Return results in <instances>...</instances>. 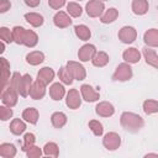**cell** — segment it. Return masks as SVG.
Here are the masks:
<instances>
[{
  "mask_svg": "<svg viewBox=\"0 0 158 158\" xmlns=\"http://www.w3.org/2000/svg\"><path fill=\"white\" fill-rule=\"evenodd\" d=\"M14 42L17 44H23L28 48H33L38 43V35L32 30H26L22 26H15L12 30Z\"/></svg>",
  "mask_w": 158,
  "mask_h": 158,
  "instance_id": "obj_1",
  "label": "cell"
},
{
  "mask_svg": "<svg viewBox=\"0 0 158 158\" xmlns=\"http://www.w3.org/2000/svg\"><path fill=\"white\" fill-rule=\"evenodd\" d=\"M120 123L126 131H128L131 133L138 132L144 126L143 118L138 114H135V112H131V111H125V112L121 114Z\"/></svg>",
  "mask_w": 158,
  "mask_h": 158,
  "instance_id": "obj_2",
  "label": "cell"
},
{
  "mask_svg": "<svg viewBox=\"0 0 158 158\" xmlns=\"http://www.w3.org/2000/svg\"><path fill=\"white\" fill-rule=\"evenodd\" d=\"M132 75H133V72H132L130 63L123 62L116 67V69L112 74V80L114 81H127L132 78Z\"/></svg>",
  "mask_w": 158,
  "mask_h": 158,
  "instance_id": "obj_3",
  "label": "cell"
},
{
  "mask_svg": "<svg viewBox=\"0 0 158 158\" xmlns=\"http://www.w3.org/2000/svg\"><path fill=\"white\" fill-rule=\"evenodd\" d=\"M65 67L68 68L69 73L72 74L73 79L78 80V81H81L86 78V69L83 67V64H80L79 62H75V60H68Z\"/></svg>",
  "mask_w": 158,
  "mask_h": 158,
  "instance_id": "obj_4",
  "label": "cell"
},
{
  "mask_svg": "<svg viewBox=\"0 0 158 158\" xmlns=\"http://www.w3.org/2000/svg\"><path fill=\"white\" fill-rule=\"evenodd\" d=\"M19 93L10 85H7L2 91H1V102L9 107H14L17 104L19 100Z\"/></svg>",
  "mask_w": 158,
  "mask_h": 158,
  "instance_id": "obj_5",
  "label": "cell"
},
{
  "mask_svg": "<svg viewBox=\"0 0 158 158\" xmlns=\"http://www.w3.org/2000/svg\"><path fill=\"white\" fill-rule=\"evenodd\" d=\"M85 11L89 17H100L105 11L104 1L101 0H89L85 5Z\"/></svg>",
  "mask_w": 158,
  "mask_h": 158,
  "instance_id": "obj_6",
  "label": "cell"
},
{
  "mask_svg": "<svg viewBox=\"0 0 158 158\" xmlns=\"http://www.w3.org/2000/svg\"><path fill=\"white\" fill-rule=\"evenodd\" d=\"M118 40L125 44H131L137 38V30L132 26H123L120 28L117 33Z\"/></svg>",
  "mask_w": 158,
  "mask_h": 158,
  "instance_id": "obj_7",
  "label": "cell"
},
{
  "mask_svg": "<svg viewBox=\"0 0 158 158\" xmlns=\"http://www.w3.org/2000/svg\"><path fill=\"white\" fill-rule=\"evenodd\" d=\"M102 146L107 151H116L121 146V137L116 132H107L102 138Z\"/></svg>",
  "mask_w": 158,
  "mask_h": 158,
  "instance_id": "obj_8",
  "label": "cell"
},
{
  "mask_svg": "<svg viewBox=\"0 0 158 158\" xmlns=\"http://www.w3.org/2000/svg\"><path fill=\"white\" fill-rule=\"evenodd\" d=\"M81 94H79L78 89H69L65 94V105L72 110H77L81 105Z\"/></svg>",
  "mask_w": 158,
  "mask_h": 158,
  "instance_id": "obj_9",
  "label": "cell"
},
{
  "mask_svg": "<svg viewBox=\"0 0 158 158\" xmlns=\"http://www.w3.org/2000/svg\"><path fill=\"white\" fill-rule=\"evenodd\" d=\"M96 52L98 51H96V47L94 44L85 43V44H83L79 48V51H78V58H79L80 62H89V60H91L94 58V56H95Z\"/></svg>",
  "mask_w": 158,
  "mask_h": 158,
  "instance_id": "obj_10",
  "label": "cell"
},
{
  "mask_svg": "<svg viewBox=\"0 0 158 158\" xmlns=\"http://www.w3.org/2000/svg\"><path fill=\"white\" fill-rule=\"evenodd\" d=\"M80 94H81L83 100H85L86 102H94V101H98L100 99V93L96 91L89 84H83L80 86Z\"/></svg>",
  "mask_w": 158,
  "mask_h": 158,
  "instance_id": "obj_11",
  "label": "cell"
},
{
  "mask_svg": "<svg viewBox=\"0 0 158 158\" xmlns=\"http://www.w3.org/2000/svg\"><path fill=\"white\" fill-rule=\"evenodd\" d=\"M53 23L58 28H67V27H69L72 25L70 15L68 12H65V11H58L53 16Z\"/></svg>",
  "mask_w": 158,
  "mask_h": 158,
  "instance_id": "obj_12",
  "label": "cell"
},
{
  "mask_svg": "<svg viewBox=\"0 0 158 158\" xmlns=\"http://www.w3.org/2000/svg\"><path fill=\"white\" fill-rule=\"evenodd\" d=\"M46 86L47 85H44L43 83H41L40 80L36 79V81H33V84H32V86L30 89V96H31V99H33V100H41V99H43L44 95H46Z\"/></svg>",
  "mask_w": 158,
  "mask_h": 158,
  "instance_id": "obj_13",
  "label": "cell"
},
{
  "mask_svg": "<svg viewBox=\"0 0 158 158\" xmlns=\"http://www.w3.org/2000/svg\"><path fill=\"white\" fill-rule=\"evenodd\" d=\"M95 112L101 117H110L115 114V107L109 101H100L95 106Z\"/></svg>",
  "mask_w": 158,
  "mask_h": 158,
  "instance_id": "obj_14",
  "label": "cell"
},
{
  "mask_svg": "<svg viewBox=\"0 0 158 158\" xmlns=\"http://www.w3.org/2000/svg\"><path fill=\"white\" fill-rule=\"evenodd\" d=\"M122 59L130 64H136L141 60V52L135 48V47H130L127 49L123 51L122 53Z\"/></svg>",
  "mask_w": 158,
  "mask_h": 158,
  "instance_id": "obj_15",
  "label": "cell"
},
{
  "mask_svg": "<svg viewBox=\"0 0 158 158\" xmlns=\"http://www.w3.org/2000/svg\"><path fill=\"white\" fill-rule=\"evenodd\" d=\"M1 91L10 84V63L6 58L1 57Z\"/></svg>",
  "mask_w": 158,
  "mask_h": 158,
  "instance_id": "obj_16",
  "label": "cell"
},
{
  "mask_svg": "<svg viewBox=\"0 0 158 158\" xmlns=\"http://www.w3.org/2000/svg\"><path fill=\"white\" fill-rule=\"evenodd\" d=\"M54 75H56V73H54V70H53L52 68H49V67H43V68H41V69L38 70V73H37V80H40V81L43 83L44 85H48L49 83L53 81Z\"/></svg>",
  "mask_w": 158,
  "mask_h": 158,
  "instance_id": "obj_17",
  "label": "cell"
},
{
  "mask_svg": "<svg viewBox=\"0 0 158 158\" xmlns=\"http://www.w3.org/2000/svg\"><path fill=\"white\" fill-rule=\"evenodd\" d=\"M142 54L144 57V60L148 65L158 69V54L156 53L154 49H152V47H144L142 49Z\"/></svg>",
  "mask_w": 158,
  "mask_h": 158,
  "instance_id": "obj_18",
  "label": "cell"
},
{
  "mask_svg": "<svg viewBox=\"0 0 158 158\" xmlns=\"http://www.w3.org/2000/svg\"><path fill=\"white\" fill-rule=\"evenodd\" d=\"M33 81H32V77L30 74H23L22 78H21V81H20V85H19V94L22 96V98H26L30 95V89L32 86Z\"/></svg>",
  "mask_w": 158,
  "mask_h": 158,
  "instance_id": "obj_19",
  "label": "cell"
},
{
  "mask_svg": "<svg viewBox=\"0 0 158 158\" xmlns=\"http://www.w3.org/2000/svg\"><path fill=\"white\" fill-rule=\"evenodd\" d=\"M64 95H65V88L63 83H53L49 86V96L52 98V100L59 101L64 98Z\"/></svg>",
  "mask_w": 158,
  "mask_h": 158,
  "instance_id": "obj_20",
  "label": "cell"
},
{
  "mask_svg": "<svg viewBox=\"0 0 158 158\" xmlns=\"http://www.w3.org/2000/svg\"><path fill=\"white\" fill-rule=\"evenodd\" d=\"M131 9H132V12L135 15H138V16L146 15L148 12V9H149L148 0H132Z\"/></svg>",
  "mask_w": 158,
  "mask_h": 158,
  "instance_id": "obj_21",
  "label": "cell"
},
{
  "mask_svg": "<svg viewBox=\"0 0 158 158\" xmlns=\"http://www.w3.org/2000/svg\"><path fill=\"white\" fill-rule=\"evenodd\" d=\"M143 42L148 47H158V30L149 28L143 35Z\"/></svg>",
  "mask_w": 158,
  "mask_h": 158,
  "instance_id": "obj_22",
  "label": "cell"
},
{
  "mask_svg": "<svg viewBox=\"0 0 158 158\" xmlns=\"http://www.w3.org/2000/svg\"><path fill=\"white\" fill-rule=\"evenodd\" d=\"M38 117H40L38 110L35 107H27L22 111V118L31 125H36L38 121Z\"/></svg>",
  "mask_w": 158,
  "mask_h": 158,
  "instance_id": "obj_23",
  "label": "cell"
},
{
  "mask_svg": "<svg viewBox=\"0 0 158 158\" xmlns=\"http://www.w3.org/2000/svg\"><path fill=\"white\" fill-rule=\"evenodd\" d=\"M67 121H68L67 115L64 112H62V111H56L51 116V122H52V125H53L54 128H62V127H64L65 123H67Z\"/></svg>",
  "mask_w": 158,
  "mask_h": 158,
  "instance_id": "obj_24",
  "label": "cell"
},
{
  "mask_svg": "<svg viewBox=\"0 0 158 158\" xmlns=\"http://www.w3.org/2000/svg\"><path fill=\"white\" fill-rule=\"evenodd\" d=\"M26 131V123L25 120L21 118H14L10 123V132L15 136H20Z\"/></svg>",
  "mask_w": 158,
  "mask_h": 158,
  "instance_id": "obj_25",
  "label": "cell"
},
{
  "mask_svg": "<svg viewBox=\"0 0 158 158\" xmlns=\"http://www.w3.org/2000/svg\"><path fill=\"white\" fill-rule=\"evenodd\" d=\"M44 60V53L41 51H32L26 56V62L30 65H38L43 63Z\"/></svg>",
  "mask_w": 158,
  "mask_h": 158,
  "instance_id": "obj_26",
  "label": "cell"
},
{
  "mask_svg": "<svg viewBox=\"0 0 158 158\" xmlns=\"http://www.w3.org/2000/svg\"><path fill=\"white\" fill-rule=\"evenodd\" d=\"M109 60H110L109 54H107L106 52H104V51H99V52L95 53L94 58L91 59V63H93L94 67L102 68V67H105V65L109 63Z\"/></svg>",
  "mask_w": 158,
  "mask_h": 158,
  "instance_id": "obj_27",
  "label": "cell"
},
{
  "mask_svg": "<svg viewBox=\"0 0 158 158\" xmlns=\"http://www.w3.org/2000/svg\"><path fill=\"white\" fill-rule=\"evenodd\" d=\"M17 153L15 144L12 143H1L0 144V157L2 158H14Z\"/></svg>",
  "mask_w": 158,
  "mask_h": 158,
  "instance_id": "obj_28",
  "label": "cell"
},
{
  "mask_svg": "<svg viewBox=\"0 0 158 158\" xmlns=\"http://www.w3.org/2000/svg\"><path fill=\"white\" fill-rule=\"evenodd\" d=\"M25 20L32 26V27H40L43 25L44 20H43V16L40 15L38 12H27L25 14Z\"/></svg>",
  "mask_w": 158,
  "mask_h": 158,
  "instance_id": "obj_29",
  "label": "cell"
},
{
  "mask_svg": "<svg viewBox=\"0 0 158 158\" xmlns=\"http://www.w3.org/2000/svg\"><path fill=\"white\" fill-rule=\"evenodd\" d=\"M74 32L80 41H88L91 37V31L86 25H77L74 27Z\"/></svg>",
  "mask_w": 158,
  "mask_h": 158,
  "instance_id": "obj_30",
  "label": "cell"
},
{
  "mask_svg": "<svg viewBox=\"0 0 158 158\" xmlns=\"http://www.w3.org/2000/svg\"><path fill=\"white\" fill-rule=\"evenodd\" d=\"M118 17V10L115 7H110L104 11V14L100 16V21L102 23H111Z\"/></svg>",
  "mask_w": 158,
  "mask_h": 158,
  "instance_id": "obj_31",
  "label": "cell"
},
{
  "mask_svg": "<svg viewBox=\"0 0 158 158\" xmlns=\"http://www.w3.org/2000/svg\"><path fill=\"white\" fill-rule=\"evenodd\" d=\"M43 154L47 157H53L57 158L59 156V147L54 142H47L43 146Z\"/></svg>",
  "mask_w": 158,
  "mask_h": 158,
  "instance_id": "obj_32",
  "label": "cell"
},
{
  "mask_svg": "<svg viewBox=\"0 0 158 158\" xmlns=\"http://www.w3.org/2000/svg\"><path fill=\"white\" fill-rule=\"evenodd\" d=\"M142 109H143V111L147 115L157 114L158 112V101L157 100H153V99H147V100L143 101Z\"/></svg>",
  "mask_w": 158,
  "mask_h": 158,
  "instance_id": "obj_33",
  "label": "cell"
},
{
  "mask_svg": "<svg viewBox=\"0 0 158 158\" xmlns=\"http://www.w3.org/2000/svg\"><path fill=\"white\" fill-rule=\"evenodd\" d=\"M58 78H59V80H60L63 84H65V85H70V84L73 83V80H74L67 67H60V68H59V70H58Z\"/></svg>",
  "mask_w": 158,
  "mask_h": 158,
  "instance_id": "obj_34",
  "label": "cell"
},
{
  "mask_svg": "<svg viewBox=\"0 0 158 158\" xmlns=\"http://www.w3.org/2000/svg\"><path fill=\"white\" fill-rule=\"evenodd\" d=\"M67 12L72 16V17H79L83 14V7L74 1H70L67 4Z\"/></svg>",
  "mask_w": 158,
  "mask_h": 158,
  "instance_id": "obj_35",
  "label": "cell"
},
{
  "mask_svg": "<svg viewBox=\"0 0 158 158\" xmlns=\"http://www.w3.org/2000/svg\"><path fill=\"white\" fill-rule=\"evenodd\" d=\"M35 142H36V136L33 133H26L23 136V143H22V147H21V151L22 152H27L32 146H35Z\"/></svg>",
  "mask_w": 158,
  "mask_h": 158,
  "instance_id": "obj_36",
  "label": "cell"
},
{
  "mask_svg": "<svg viewBox=\"0 0 158 158\" xmlns=\"http://www.w3.org/2000/svg\"><path fill=\"white\" fill-rule=\"evenodd\" d=\"M89 128H90L91 132H93L95 136H98V137L102 136V133H104L102 123H101L100 121H98V120H90V121H89Z\"/></svg>",
  "mask_w": 158,
  "mask_h": 158,
  "instance_id": "obj_37",
  "label": "cell"
},
{
  "mask_svg": "<svg viewBox=\"0 0 158 158\" xmlns=\"http://www.w3.org/2000/svg\"><path fill=\"white\" fill-rule=\"evenodd\" d=\"M0 38L1 41H4L5 43H11L14 42V37H12V31H10V28L2 26L0 27Z\"/></svg>",
  "mask_w": 158,
  "mask_h": 158,
  "instance_id": "obj_38",
  "label": "cell"
},
{
  "mask_svg": "<svg viewBox=\"0 0 158 158\" xmlns=\"http://www.w3.org/2000/svg\"><path fill=\"white\" fill-rule=\"evenodd\" d=\"M12 115H14V111H12L11 107H9V106H6V105L0 106V118H1V121H7V120H10V118L12 117Z\"/></svg>",
  "mask_w": 158,
  "mask_h": 158,
  "instance_id": "obj_39",
  "label": "cell"
},
{
  "mask_svg": "<svg viewBox=\"0 0 158 158\" xmlns=\"http://www.w3.org/2000/svg\"><path fill=\"white\" fill-rule=\"evenodd\" d=\"M26 154H27L28 158H40V157L43 154V151H42L40 147H37V146H32V147L26 152Z\"/></svg>",
  "mask_w": 158,
  "mask_h": 158,
  "instance_id": "obj_40",
  "label": "cell"
},
{
  "mask_svg": "<svg viewBox=\"0 0 158 158\" xmlns=\"http://www.w3.org/2000/svg\"><path fill=\"white\" fill-rule=\"evenodd\" d=\"M48 5L53 10H59L65 5V0H48Z\"/></svg>",
  "mask_w": 158,
  "mask_h": 158,
  "instance_id": "obj_41",
  "label": "cell"
},
{
  "mask_svg": "<svg viewBox=\"0 0 158 158\" xmlns=\"http://www.w3.org/2000/svg\"><path fill=\"white\" fill-rule=\"evenodd\" d=\"M10 7H11V2L9 0H0V12L1 14L10 10Z\"/></svg>",
  "mask_w": 158,
  "mask_h": 158,
  "instance_id": "obj_42",
  "label": "cell"
},
{
  "mask_svg": "<svg viewBox=\"0 0 158 158\" xmlns=\"http://www.w3.org/2000/svg\"><path fill=\"white\" fill-rule=\"evenodd\" d=\"M23 1L28 7H37L41 2V0H23Z\"/></svg>",
  "mask_w": 158,
  "mask_h": 158,
  "instance_id": "obj_43",
  "label": "cell"
},
{
  "mask_svg": "<svg viewBox=\"0 0 158 158\" xmlns=\"http://www.w3.org/2000/svg\"><path fill=\"white\" fill-rule=\"evenodd\" d=\"M0 52H1V53L5 52V42H4V41H1V49H0Z\"/></svg>",
  "mask_w": 158,
  "mask_h": 158,
  "instance_id": "obj_44",
  "label": "cell"
},
{
  "mask_svg": "<svg viewBox=\"0 0 158 158\" xmlns=\"http://www.w3.org/2000/svg\"><path fill=\"white\" fill-rule=\"evenodd\" d=\"M144 157H158V153H147Z\"/></svg>",
  "mask_w": 158,
  "mask_h": 158,
  "instance_id": "obj_45",
  "label": "cell"
},
{
  "mask_svg": "<svg viewBox=\"0 0 158 158\" xmlns=\"http://www.w3.org/2000/svg\"><path fill=\"white\" fill-rule=\"evenodd\" d=\"M101 1H106V0H101Z\"/></svg>",
  "mask_w": 158,
  "mask_h": 158,
  "instance_id": "obj_46",
  "label": "cell"
},
{
  "mask_svg": "<svg viewBox=\"0 0 158 158\" xmlns=\"http://www.w3.org/2000/svg\"><path fill=\"white\" fill-rule=\"evenodd\" d=\"M78 1H81V0H78Z\"/></svg>",
  "mask_w": 158,
  "mask_h": 158,
  "instance_id": "obj_47",
  "label": "cell"
}]
</instances>
